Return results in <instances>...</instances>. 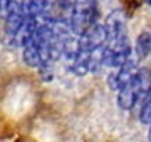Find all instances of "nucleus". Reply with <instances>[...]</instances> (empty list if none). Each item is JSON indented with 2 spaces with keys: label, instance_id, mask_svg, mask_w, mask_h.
Here are the masks:
<instances>
[{
  "label": "nucleus",
  "instance_id": "1",
  "mask_svg": "<svg viewBox=\"0 0 151 142\" xmlns=\"http://www.w3.org/2000/svg\"><path fill=\"white\" fill-rule=\"evenodd\" d=\"M151 90V69L139 67L138 72L131 77L129 82H126L118 90V105L123 110H131L138 102L148 95Z\"/></svg>",
  "mask_w": 151,
  "mask_h": 142
},
{
  "label": "nucleus",
  "instance_id": "2",
  "mask_svg": "<svg viewBox=\"0 0 151 142\" xmlns=\"http://www.w3.org/2000/svg\"><path fill=\"white\" fill-rule=\"evenodd\" d=\"M108 44V30L103 22L94 23L84 33L77 37V50L79 54H89L92 50H97Z\"/></svg>",
  "mask_w": 151,
  "mask_h": 142
},
{
  "label": "nucleus",
  "instance_id": "3",
  "mask_svg": "<svg viewBox=\"0 0 151 142\" xmlns=\"http://www.w3.org/2000/svg\"><path fill=\"white\" fill-rule=\"evenodd\" d=\"M139 64H141V60L136 57L134 50H133V55L124 62L123 65L111 70V74H109V77H108L109 87L113 89V90H119V89L123 87L126 82H129L131 77L138 72V69L141 67Z\"/></svg>",
  "mask_w": 151,
  "mask_h": 142
},
{
  "label": "nucleus",
  "instance_id": "4",
  "mask_svg": "<svg viewBox=\"0 0 151 142\" xmlns=\"http://www.w3.org/2000/svg\"><path fill=\"white\" fill-rule=\"evenodd\" d=\"M103 23L108 30V40H114L126 35V15L123 10L116 9L111 13H108Z\"/></svg>",
  "mask_w": 151,
  "mask_h": 142
},
{
  "label": "nucleus",
  "instance_id": "5",
  "mask_svg": "<svg viewBox=\"0 0 151 142\" xmlns=\"http://www.w3.org/2000/svg\"><path fill=\"white\" fill-rule=\"evenodd\" d=\"M22 60L27 67H32V69H40L44 65L42 47H40V42L35 35L27 45L22 47Z\"/></svg>",
  "mask_w": 151,
  "mask_h": 142
},
{
  "label": "nucleus",
  "instance_id": "6",
  "mask_svg": "<svg viewBox=\"0 0 151 142\" xmlns=\"http://www.w3.org/2000/svg\"><path fill=\"white\" fill-rule=\"evenodd\" d=\"M136 57L139 60H145L151 55V30H141L133 45Z\"/></svg>",
  "mask_w": 151,
  "mask_h": 142
},
{
  "label": "nucleus",
  "instance_id": "7",
  "mask_svg": "<svg viewBox=\"0 0 151 142\" xmlns=\"http://www.w3.org/2000/svg\"><path fill=\"white\" fill-rule=\"evenodd\" d=\"M139 120H141V124H145V126H150L151 124V90L148 92V95L141 100Z\"/></svg>",
  "mask_w": 151,
  "mask_h": 142
},
{
  "label": "nucleus",
  "instance_id": "8",
  "mask_svg": "<svg viewBox=\"0 0 151 142\" xmlns=\"http://www.w3.org/2000/svg\"><path fill=\"white\" fill-rule=\"evenodd\" d=\"M148 141L151 142V124H150V132H148Z\"/></svg>",
  "mask_w": 151,
  "mask_h": 142
},
{
  "label": "nucleus",
  "instance_id": "9",
  "mask_svg": "<svg viewBox=\"0 0 151 142\" xmlns=\"http://www.w3.org/2000/svg\"><path fill=\"white\" fill-rule=\"evenodd\" d=\"M146 2H148V5H150V7H151V0H146Z\"/></svg>",
  "mask_w": 151,
  "mask_h": 142
}]
</instances>
